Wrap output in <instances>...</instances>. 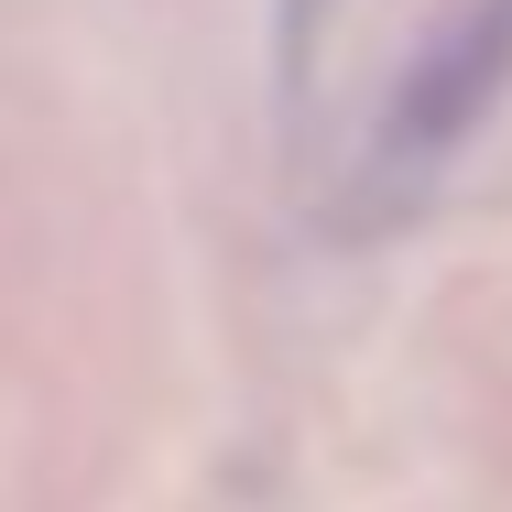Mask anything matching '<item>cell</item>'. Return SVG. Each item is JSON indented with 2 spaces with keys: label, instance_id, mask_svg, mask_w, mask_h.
I'll use <instances>...</instances> for the list:
<instances>
[{
  "label": "cell",
  "instance_id": "1",
  "mask_svg": "<svg viewBox=\"0 0 512 512\" xmlns=\"http://www.w3.org/2000/svg\"><path fill=\"white\" fill-rule=\"evenodd\" d=\"M502 88H512V0H469L404 77H393V99H382V153H393V164H425V153L469 142Z\"/></svg>",
  "mask_w": 512,
  "mask_h": 512
}]
</instances>
